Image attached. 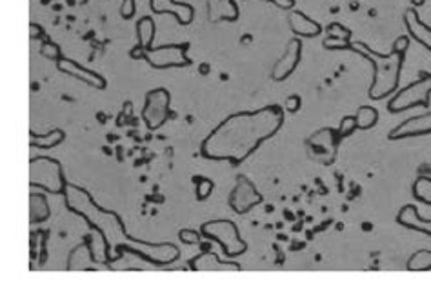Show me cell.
<instances>
[{
	"mask_svg": "<svg viewBox=\"0 0 431 300\" xmlns=\"http://www.w3.org/2000/svg\"><path fill=\"white\" fill-rule=\"evenodd\" d=\"M213 182L208 179H199L197 180V200H206L213 191Z\"/></svg>",
	"mask_w": 431,
	"mask_h": 300,
	"instance_id": "cell-28",
	"label": "cell"
},
{
	"mask_svg": "<svg viewBox=\"0 0 431 300\" xmlns=\"http://www.w3.org/2000/svg\"><path fill=\"white\" fill-rule=\"evenodd\" d=\"M407 46H410V38H407V37H399V38H397V41H395V46H393V49H391V51H395V53H406Z\"/></svg>",
	"mask_w": 431,
	"mask_h": 300,
	"instance_id": "cell-35",
	"label": "cell"
},
{
	"mask_svg": "<svg viewBox=\"0 0 431 300\" xmlns=\"http://www.w3.org/2000/svg\"><path fill=\"white\" fill-rule=\"evenodd\" d=\"M350 41L346 38H335V37H328L324 41V48L328 49H350Z\"/></svg>",
	"mask_w": 431,
	"mask_h": 300,
	"instance_id": "cell-32",
	"label": "cell"
},
{
	"mask_svg": "<svg viewBox=\"0 0 431 300\" xmlns=\"http://www.w3.org/2000/svg\"><path fill=\"white\" fill-rule=\"evenodd\" d=\"M407 269L410 271H426V269H431V252L420 249V252L413 253L411 259L407 260Z\"/></svg>",
	"mask_w": 431,
	"mask_h": 300,
	"instance_id": "cell-25",
	"label": "cell"
},
{
	"mask_svg": "<svg viewBox=\"0 0 431 300\" xmlns=\"http://www.w3.org/2000/svg\"><path fill=\"white\" fill-rule=\"evenodd\" d=\"M404 24H406L410 37L415 38L419 44H422L424 48L431 51V28L420 21L419 13H417L415 8L406 9V13H404Z\"/></svg>",
	"mask_w": 431,
	"mask_h": 300,
	"instance_id": "cell-16",
	"label": "cell"
},
{
	"mask_svg": "<svg viewBox=\"0 0 431 300\" xmlns=\"http://www.w3.org/2000/svg\"><path fill=\"white\" fill-rule=\"evenodd\" d=\"M120 15H123V19H131L135 15V0H124Z\"/></svg>",
	"mask_w": 431,
	"mask_h": 300,
	"instance_id": "cell-34",
	"label": "cell"
},
{
	"mask_svg": "<svg viewBox=\"0 0 431 300\" xmlns=\"http://www.w3.org/2000/svg\"><path fill=\"white\" fill-rule=\"evenodd\" d=\"M57 69L61 73L78 78V81H82L84 84L90 86V88H95V90H104L108 86L106 78L102 77V75L95 73L91 69L82 68L81 64H77L71 58H61V61H57Z\"/></svg>",
	"mask_w": 431,
	"mask_h": 300,
	"instance_id": "cell-13",
	"label": "cell"
},
{
	"mask_svg": "<svg viewBox=\"0 0 431 300\" xmlns=\"http://www.w3.org/2000/svg\"><path fill=\"white\" fill-rule=\"evenodd\" d=\"M187 49L189 44L182 42V44H167L160 46V48H151L144 51L140 46L131 51L133 58H144L151 68L155 69H170V68H184L189 66V58H187Z\"/></svg>",
	"mask_w": 431,
	"mask_h": 300,
	"instance_id": "cell-5",
	"label": "cell"
},
{
	"mask_svg": "<svg viewBox=\"0 0 431 300\" xmlns=\"http://www.w3.org/2000/svg\"><path fill=\"white\" fill-rule=\"evenodd\" d=\"M29 220L31 222H44L51 215V210H49L48 199L41 193H31L29 197Z\"/></svg>",
	"mask_w": 431,
	"mask_h": 300,
	"instance_id": "cell-21",
	"label": "cell"
},
{
	"mask_svg": "<svg viewBox=\"0 0 431 300\" xmlns=\"http://www.w3.org/2000/svg\"><path fill=\"white\" fill-rule=\"evenodd\" d=\"M179 239L182 240L184 244H199L200 239H202V233L193 232V229H182L179 233Z\"/></svg>",
	"mask_w": 431,
	"mask_h": 300,
	"instance_id": "cell-31",
	"label": "cell"
},
{
	"mask_svg": "<svg viewBox=\"0 0 431 300\" xmlns=\"http://www.w3.org/2000/svg\"><path fill=\"white\" fill-rule=\"evenodd\" d=\"M301 58H302V42L298 41V38H293V41H289L282 58H279L277 64L273 66V71H271L273 81H284V78H288L289 75L297 69Z\"/></svg>",
	"mask_w": 431,
	"mask_h": 300,
	"instance_id": "cell-12",
	"label": "cell"
},
{
	"mask_svg": "<svg viewBox=\"0 0 431 300\" xmlns=\"http://www.w3.org/2000/svg\"><path fill=\"white\" fill-rule=\"evenodd\" d=\"M64 197L66 207L71 213H75V215L82 217L85 220V224L90 226V229H97V232H100L102 235L106 237V240L110 242V248L118 253V259H123L124 246L142 242L139 239H133L126 232V226H124L123 219H120L117 211L104 210L102 206H98L93 200V197L84 187L68 184Z\"/></svg>",
	"mask_w": 431,
	"mask_h": 300,
	"instance_id": "cell-2",
	"label": "cell"
},
{
	"mask_svg": "<svg viewBox=\"0 0 431 300\" xmlns=\"http://www.w3.org/2000/svg\"><path fill=\"white\" fill-rule=\"evenodd\" d=\"M200 233H202V237H206V239L219 244L220 248H222L224 255L239 257L248 249V244L240 239L239 227H237L235 222H232V220L220 219L202 224Z\"/></svg>",
	"mask_w": 431,
	"mask_h": 300,
	"instance_id": "cell-6",
	"label": "cell"
},
{
	"mask_svg": "<svg viewBox=\"0 0 431 300\" xmlns=\"http://www.w3.org/2000/svg\"><path fill=\"white\" fill-rule=\"evenodd\" d=\"M41 55L44 58H48V61H61V48H58L57 44H53V42H44V44L41 46Z\"/></svg>",
	"mask_w": 431,
	"mask_h": 300,
	"instance_id": "cell-27",
	"label": "cell"
},
{
	"mask_svg": "<svg viewBox=\"0 0 431 300\" xmlns=\"http://www.w3.org/2000/svg\"><path fill=\"white\" fill-rule=\"evenodd\" d=\"M289 28L298 37H317L321 33V24L304 15L302 11H291L289 13Z\"/></svg>",
	"mask_w": 431,
	"mask_h": 300,
	"instance_id": "cell-20",
	"label": "cell"
},
{
	"mask_svg": "<svg viewBox=\"0 0 431 300\" xmlns=\"http://www.w3.org/2000/svg\"><path fill=\"white\" fill-rule=\"evenodd\" d=\"M29 135H31V146L41 148V150H49V148L58 146L66 138V133L62 130H53L46 135H37L35 131H31Z\"/></svg>",
	"mask_w": 431,
	"mask_h": 300,
	"instance_id": "cell-23",
	"label": "cell"
},
{
	"mask_svg": "<svg viewBox=\"0 0 431 300\" xmlns=\"http://www.w3.org/2000/svg\"><path fill=\"white\" fill-rule=\"evenodd\" d=\"M189 268L195 269V271H199V269H233V271H240L239 264L219 259V257L209 252V249L208 252H202L199 257H195V259H192Z\"/></svg>",
	"mask_w": 431,
	"mask_h": 300,
	"instance_id": "cell-19",
	"label": "cell"
},
{
	"mask_svg": "<svg viewBox=\"0 0 431 300\" xmlns=\"http://www.w3.org/2000/svg\"><path fill=\"white\" fill-rule=\"evenodd\" d=\"M397 222L400 226L407 227V229H415V232L426 233L427 237H431V220L420 219L419 211H417V206L413 204H407L400 210L399 217H397Z\"/></svg>",
	"mask_w": 431,
	"mask_h": 300,
	"instance_id": "cell-18",
	"label": "cell"
},
{
	"mask_svg": "<svg viewBox=\"0 0 431 300\" xmlns=\"http://www.w3.org/2000/svg\"><path fill=\"white\" fill-rule=\"evenodd\" d=\"M123 253H133V255L140 257V259L146 260V262L157 264V266L173 264L180 257V252L175 244H153L144 242V240L139 244H128V246L123 248Z\"/></svg>",
	"mask_w": 431,
	"mask_h": 300,
	"instance_id": "cell-8",
	"label": "cell"
},
{
	"mask_svg": "<svg viewBox=\"0 0 431 300\" xmlns=\"http://www.w3.org/2000/svg\"><path fill=\"white\" fill-rule=\"evenodd\" d=\"M151 11L157 13V15H164V13H170L179 21V24L187 26L193 22V16H195V9L192 4H186V2H175V0H150Z\"/></svg>",
	"mask_w": 431,
	"mask_h": 300,
	"instance_id": "cell-14",
	"label": "cell"
},
{
	"mask_svg": "<svg viewBox=\"0 0 431 300\" xmlns=\"http://www.w3.org/2000/svg\"><path fill=\"white\" fill-rule=\"evenodd\" d=\"M430 95L431 73H424L419 81L403 88L399 93L388 102V111L390 113H400V111L411 110V108H417V105H424L426 108L430 104Z\"/></svg>",
	"mask_w": 431,
	"mask_h": 300,
	"instance_id": "cell-7",
	"label": "cell"
},
{
	"mask_svg": "<svg viewBox=\"0 0 431 300\" xmlns=\"http://www.w3.org/2000/svg\"><path fill=\"white\" fill-rule=\"evenodd\" d=\"M29 170H31L29 186L44 190L48 193H53V195H64L68 182H66L62 164L58 160L49 157L31 158Z\"/></svg>",
	"mask_w": 431,
	"mask_h": 300,
	"instance_id": "cell-4",
	"label": "cell"
},
{
	"mask_svg": "<svg viewBox=\"0 0 431 300\" xmlns=\"http://www.w3.org/2000/svg\"><path fill=\"white\" fill-rule=\"evenodd\" d=\"M338 137L337 133L331 128H324V130L317 131L315 135L306 140V148H308V155L311 160L321 164H331L337 157V144Z\"/></svg>",
	"mask_w": 431,
	"mask_h": 300,
	"instance_id": "cell-10",
	"label": "cell"
},
{
	"mask_svg": "<svg viewBox=\"0 0 431 300\" xmlns=\"http://www.w3.org/2000/svg\"><path fill=\"white\" fill-rule=\"evenodd\" d=\"M301 104H302V98L298 97V95H291V97L286 98V111L288 113H297L298 110H301Z\"/></svg>",
	"mask_w": 431,
	"mask_h": 300,
	"instance_id": "cell-33",
	"label": "cell"
},
{
	"mask_svg": "<svg viewBox=\"0 0 431 300\" xmlns=\"http://www.w3.org/2000/svg\"><path fill=\"white\" fill-rule=\"evenodd\" d=\"M413 197L419 202L431 206V179L430 177H419L413 184Z\"/></svg>",
	"mask_w": 431,
	"mask_h": 300,
	"instance_id": "cell-26",
	"label": "cell"
},
{
	"mask_svg": "<svg viewBox=\"0 0 431 300\" xmlns=\"http://www.w3.org/2000/svg\"><path fill=\"white\" fill-rule=\"evenodd\" d=\"M350 49L360 53L362 57L373 64V81H371L370 88V98L373 100H383V98L390 97L391 93L397 91L400 81V69L404 64V53H388V55H380V53L373 51L364 42H357L351 44Z\"/></svg>",
	"mask_w": 431,
	"mask_h": 300,
	"instance_id": "cell-3",
	"label": "cell"
},
{
	"mask_svg": "<svg viewBox=\"0 0 431 300\" xmlns=\"http://www.w3.org/2000/svg\"><path fill=\"white\" fill-rule=\"evenodd\" d=\"M155 33H157V26H155L153 19L151 16L140 19L139 24H137V37H139V46L144 51L151 49V44L155 41Z\"/></svg>",
	"mask_w": 431,
	"mask_h": 300,
	"instance_id": "cell-22",
	"label": "cell"
},
{
	"mask_svg": "<svg viewBox=\"0 0 431 300\" xmlns=\"http://www.w3.org/2000/svg\"><path fill=\"white\" fill-rule=\"evenodd\" d=\"M355 130H357V120H355V117L342 118L341 128H338V135H341V137H348V135L353 133Z\"/></svg>",
	"mask_w": 431,
	"mask_h": 300,
	"instance_id": "cell-30",
	"label": "cell"
},
{
	"mask_svg": "<svg viewBox=\"0 0 431 300\" xmlns=\"http://www.w3.org/2000/svg\"><path fill=\"white\" fill-rule=\"evenodd\" d=\"M284 124V111L279 105H266L255 111H240L222 120L200 144V155L209 160L244 162L262 143L277 133Z\"/></svg>",
	"mask_w": 431,
	"mask_h": 300,
	"instance_id": "cell-1",
	"label": "cell"
},
{
	"mask_svg": "<svg viewBox=\"0 0 431 300\" xmlns=\"http://www.w3.org/2000/svg\"><path fill=\"white\" fill-rule=\"evenodd\" d=\"M268 2H271V4H275L281 9H291L295 6V0H268Z\"/></svg>",
	"mask_w": 431,
	"mask_h": 300,
	"instance_id": "cell-36",
	"label": "cell"
},
{
	"mask_svg": "<svg viewBox=\"0 0 431 300\" xmlns=\"http://www.w3.org/2000/svg\"><path fill=\"white\" fill-rule=\"evenodd\" d=\"M261 202L262 195L256 191V187L253 186L251 180L244 179V177H240V179L237 180L235 187H233L228 199L229 207H232L235 213H239V215H244V213H248L249 210H253V207L259 206Z\"/></svg>",
	"mask_w": 431,
	"mask_h": 300,
	"instance_id": "cell-11",
	"label": "cell"
},
{
	"mask_svg": "<svg viewBox=\"0 0 431 300\" xmlns=\"http://www.w3.org/2000/svg\"><path fill=\"white\" fill-rule=\"evenodd\" d=\"M411 2H413L415 6H422L424 4V0H411Z\"/></svg>",
	"mask_w": 431,
	"mask_h": 300,
	"instance_id": "cell-37",
	"label": "cell"
},
{
	"mask_svg": "<svg viewBox=\"0 0 431 300\" xmlns=\"http://www.w3.org/2000/svg\"><path fill=\"white\" fill-rule=\"evenodd\" d=\"M427 133H431V113L407 118V120L399 124L395 130H391L388 138H390V140H399V138L419 137V135Z\"/></svg>",
	"mask_w": 431,
	"mask_h": 300,
	"instance_id": "cell-15",
	"label": "cell"
},
{
	"mask_svg": "<svg viewBox=\"0 0 431 300\" xmlns=\"http://www.w3.org/2000/svg\"><path fill=\"white\" fill-rule=\"evenodd\" d=\"M355 120H357V130H371L378 120V111L370 105H362L358 108Z\"/></svg>",
	"mask_w": 431,
	"mask_h": 300,
	"instance_id": "cell-24",
	"label": "cell"
},
{
	"mask_svg": "<svg viewBox=\"0 0 431 300\" xmlns=\"http://www.w3.org/2000/svg\"><path fill=\"white\" fill-rule=\"evenodd\" d=\"M209 22H235L239 19V6L235 0H206Z\"/></svg>",
	"mask_w": 431,
	"mask_h": 300,
	"instance_id": "cell-17",
	"label": "cell"
},
{
	"mask_svg": "<svg viewBox=\"0 0 431 300\" xmlns=\"http://www.w3.org/2000/svg\"><path fill=\"white\" fill-rule=\"evenodd\" d=\"M328 37H335V38H346V41H350L351 37V31L350 29H346L344 26L341 24H330L328 26Z\"/></svg>",
	"mask_w": 431,
	"mask_h": 300,
	"instance_id": "cell-29",
	"label": "cell"
},
{
	"mask_svg": "<svg viewBox=\"0 0 431 300\" xmlns=\"http://www.w3.org/2000/svg\"><path fill=\"white\" fill-rule=\"evenodd\" d=\"M171 95L166 88H157L146 95V104L142 110V118L151 131L164 126V122L170 117Z\"/></svg>",
	"mask_w": 431,
	"mask_h": 300,
	"instance_id": "cell-9",
	"label": "cell"
}]
</instances>
